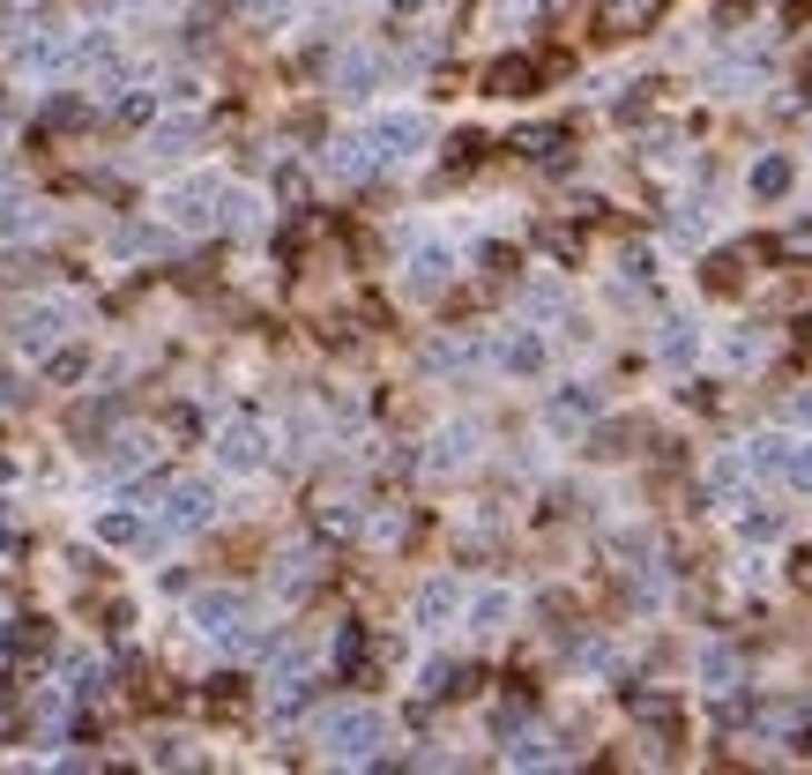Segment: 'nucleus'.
I'll return each mask as SVG.
<instances>
[{"mask_svg":"<svg viewBox=\"0 0 812 775\" xmlns=\"http://www.w3.org/2000/svg\"><path fill=\"white\" fill-rule=\"evenodd\" d=\"M320 738H328V753H344V761H358V753H373L380 738H388V724H380L373 708H336V716L320 724Z\"/></svg>","mask_w":812,"mask_h":775,"instance_id":"f257e3e1","label":"nucleus"},{"mask_svg":"<svg viewBox=\"0 0 812 775\" xmlns=\"http://www.w3.org/2000/svg\"><path fill=\"white\" fill-rule=\"evenodd\" d=\"M373 142H380V157H418L425 142H433V120L425 112H380V127H373Z\"/></svg>","mask_w":812,"mask_h":775,"instance_id":"f03ea898","label":"nucleus"},{"mask_svg":"<svg viewBox=\"0 0 812 775\" xmlns=\"http://www.w3.org/2000/svg\"><path fill=\"white\" fill-rule=\"evenodd\" d=\"M209 201H224V179H187V187H172V195H165V209H172L179 225H209V217H217V209H209Z\"/></svg>","mask_w":812,"mask_h":775,"instance_id":"7ed1b4c3","label":"nucleus"},{"mask_svg":"<svg viewBox=\"0 0 812 775\" xmlns=\"http://www.w3.org/2000/svg\"><path fill=\"white\" fill-rule=\"evenodd\" d=\"M217 463H224V470H261V463H269V448H261V433H254V426H231L217 440Z\"/></svg>","mask_w":812,"mask_h":775,"instance_id":"20e7f679","label":"nucleus"},{"mask_svg":"<svg viewBox=\"0 0 812 775\" xmlns=\"http://www.w3.org/2000/svg\"><path fill=\"white\" fill-rule=\"evenodd\" d=\"M455 612H463V589H455V582H425L418 619H425V626H440V619H455Z\"/></svg>","mask_w":812,"mask_h":775,"instance_id":"39448f33","label":"nucleus"},{"mask_svg":"<svg viewBox=\"0 0 812 775\" xmlns=\"http://www.w3.org/2000/svg\"><path fill=\"white\" fill-rule=\"evenodd\" d=\"M239 612H247V604H239V597H224V589H217V597H201V604H195V619L209 626V634H231V626H239Z\"/></svg>","mask_w":812,"mask_h":775,"instance_id":"423d86ee","label":"nucleus"},{"mask_svg":"<svg viewBox=\"0 0 812 775\" xmlns=\"http://www.w3.org/2000/svg\"><path fill=\"white\" fill-rule=\"evenodd\" d=\"M753 195H761V201H783L790 195V157H761V165H753Z\"/></svg>","mask_w":812,"mask_h":775,"instance_id":"0eeeda50","label":"nucleus"},{"mask_svg":"<svg viewBox=\"0 0 812 775\" xmlns=\"http://www.w3.org/2000/svg\"><path fill=\"white\" fill-rule=\"evenodd\" d=\"M16 328H23V350H46L52 336H60V306H30Z\"/></svg>","mask_w":812,"mask_h":775,"instance_id":"6e6552de","label":"nucleus"},{"mask_svg":"<svg viewBox=\"0 0 812 775\" xmlns=\"http://www.w3.org/2000/svg\"><path fill=\"white\" fill-rule=\"evenodd\" d=\"M783 455H790V440H783V433H761V440L745 448V470H783Z\"/></svg>","mask_w":812,"mask_h":775,"instance_id":"1a4fd4ad","label":"nucleus"},{"mask_svg":"<svg viewBox=\"0 0 812 775\" xmlns=\"http://www.w3.org/2000/svg\"><path fill=\"white\" fill-rule=\"evenodd\" d=\"M469 619L485 626V634H499V626L515 619V597H507V589H493V597H477V612H469Z\"/></svg>","mask_w":812,"mask_h":775,"instance_id":"9d476101","label":"nucleus"},{"mask_svg":"<svg viewBox=\"0 0 812 775\" xmlns=\"http://www.w3.org/2000/svg\"><path fill=\"white\" fill-rule=\"evenodd\" d=\"M187 142H195V127H187V120H172V127H157V135H149V157H179Z\"/></svg>","mask_w":812,"mask_h":775,"instance_id":"9b49d317","label":"nucleus"},{"mask_svg":"<svg viewBox=\"0 0 812 775\" xmlns=\"http://www.w3.org/2000/svg\"><path fill=\"white\" fill-rule=\"evenodd\" d=\"M745 477H753V470H745L739 455H723V463L709 470V485H715V493H745Z\"/></svg>","mask_w":812,"mask_h":775,"instance_id":"f8f14e48","label":"nucleus"},{"mask_svg":"<svg viewBox=\"0 0 812 775\" xmlns=\"http://www.w3.org/2000/svg\"><path fill=\"white\" fill-rule=\"evenodd\" d=\"M507 366H515V374H537V366H544V344H537V336H515V344H507Z\"/></svg>","mask_w":812,"mask_h":775,"instance_id":"ddd939ff","label":"nucleus"},{"mask_svg":"<svg viewBox=\"0 0 812 775\" xmlns=\"http://www.w3.org/2000/svg\"><path fill=\"white\" fill-rule=\"evenodd\" d=\"M775 254H783V261H812V225H790L783 239H775Z\"/></svg>","mask_w":812,"mask_h":775,"instance_id":"4468645a","label":"nucleus"},{"mask_svg":"<svg viewBox=\"0 0 812 775\" xmlns=\"http://www.w3.org/2000/svg\"><path fill=\"white\" fill-rule=\"evenodd\" d=\"M783 477L798 485V493H812V440H805V448H790V455H783Z\"/></svg>","mask_w":812,"mask_h":775,"instance_id":"2eb2a0df","label":"nucleus"},{"mask_svg":"<svg viewBox=\"0 0 812 775\" xmlns=\"http://www.w3.org/2000/svg\"><path fill=\"white\" fill-rule=\"evenodd\" d=\"M590 410H596V396H590V388H574V396H560V403H552V418H560V426L590 418Z\"/></svg>","mask_w":812,"mask_h":775,"instance_id":"dca6fc26","label":"nucleus"},{"mask_svg":"<svg viewBox=\"0 0 812 775\" xmlns=\"http://www.w3.org/2000/svg\"><path fill=\"white\" fill-rule=\"evenodd\" d=\"M701 672H709V686H731V678H739V656H731V649H709V656H701Z\"/></svg>","mask_w":812,"mask_h":775,"instance_id":"f3484780","label":"nucleus"},{"mask_svg":"<svg viewBox=\"0 0 812 775\" xmlns=\"http://www.w3.org/2000/svg\"><path fill=\"white\" fill-rule=\"evenodd\" d=\"M671 231H679V239H701V231H709V217H701V201H686V209H671Z\"/></svg>","mask_w":812,"mask_h":775,"instance_id":"a211bd4d","label":"nucleus"},{"mask_svg":"<svg viewBox=\"0 0 812 775\" xmlns=\"http://www.w3.org/2000/svg\"><path fill=\"white\" fill-rule=\"evenodd\" d=\"M693 344H701V336H693V321H671V336H664V358H693Z\"/></svg>","mask_w":812,"mask_h":775,"instance_id":"6ab92c4d","label":"nucleus"},{"mask_svg":"<svg viewBox=\"0 0 812 775\" xmlns=\"http://www.w3.org/2000/svg\"><path fill=\"white\" fill-rule=\"evenodd\" d=\"M709 284H715V291H731V284H739V261H731V254H723V261H709Z\"/></svg>","mask_w":812,"mask_h":775,"instance_id":"aec40b11","label":"nucleus"},{"mask_svg":"<svg viewBox=\"0 0 812 775\" xmlns=\"http://www.w3.org/2000/svg\"><path fill=\"white\" fill-rule=\"evenodd\" d=\"M790 418H798V426H812V396H798V403H790Z\"/></svg>","mask_w":812,"mask_h":775,"instance_id":"412c9836","label":"nucleus"}]
</instances>
